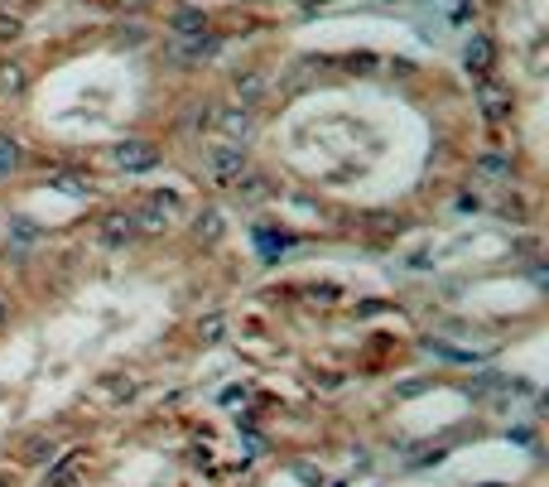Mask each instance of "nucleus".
Returning <instances> with one entry per match:
<instances>
[{"label": "nucleus", "instance_id": "5", "mask_svg": "<svg viewBox=\"0 0 549 487\" xmlns=\"http://www.w3.org/2000/svg\"><path fill=\"white\" fill-rule=\"evenodd\" d=\"M390 285L429 347L472 362L502 343L540 333L549 309L544 232L502 223L496 242L477 251L462 246Z\"/></svg>", "mask_w": 549, "mask_h": 487}, {"label": "nucleus", "instance_id": "7", "mask_svg": "<svg viewBox=\"0 0 549 487\" xmlns=\"http://www.w3.org/2000/svg\"><path fill=\"white\" fill-rule=\"evenodd\" d=\"M54 10H63V0H0V58L20 48Z\"/></svg>", "mask_w": 549, "mask_h": 487}, {"label": "nucleus", "instance_id": "3", "mask_svg": "<svg viewBox=\"0 0 549 487\" xmlns=\"http://www.w3.org/2000/svg\"><path fill=\"white\" fill-rule=\"evenodd\" d=\"M0 58V170L202 193L236 58L63 5Z\"/></svg>", "mask_w": 549, "mask_h": 487}, {"label": "nucleus", "instance_id": "6", "mask_svg": "<svg viewBox=\"0 0 549 487\" xmlns=\"http://www.w3.org/2000/svg\"><path fill=\"white\" fill-rule=\"evenodd\" d=\"M63 5L121 15V20L150 25L169 39L208 48V54L242 58L280 44L289 29L318 20L323 10L347 5V0H63Z\"/></svg>", "mask_w": 549, "mask_h": 487}, {"label": "nucleus", "instance_id": "1", "mask_svg": "<svg viewBox=\"0 0 549 487\" xmlns=\"http://www.w3.org/2000/svg\"><path fill=\"white\" fill-rule=\"evenodd\" d=\"M487 174V116L453 63L270 44L236 58L202 193L246 237L381 261L458 223Z\"/></svg>", "mask_w": 549, "mask_h": 487}, {"label": "nucleus", "instance_id": "2", "mask_svg": "<svg viewBox=\"0 0 549 487\" xmlns=\"http://www.w3.org/2000/svg\"><path fill=\"white\" fill-rule=\"evenodd\" d=\"M255 275L246 227L188 183H145L92 223L15 246L0 261V420L130 396L212 352Z\"/></svg>", "mask_w": 549, "mask_h": 487}, {"label": "nucleus", "instance_id": "4", "mask_svg": "<svg viewBox=\"0 0 549 487\" xmlns=\"http://www.w3.org/2000/svg\"><path fill=\"white\" fill-rule=\"evenodd\" d=\"M227 338L328 381H386L434 357L396 285L337 271L255 275L236 299Z\"/></svg>", "mask_w": 549, "mask_h": 487}]
</instances>
